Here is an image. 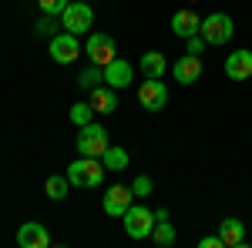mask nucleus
I'll return each instance as SVG.
<instances>
[{
    "label": "nucleus",
    "instance_id": "obj_1",
    "mask_svg": "<svg viewBox=\"0 0 252 248\" xmlns=\"http://www.w3.org/2000/svg\"><path fill=\"white\" fill-rule=\"evenodd\" d=\"M67 181L74 185V188H97L101 181H104V174H108V168L101 165V158H84L81 154L78 161H71L67 165Z\"/></svg>",
    "mask_w": 252,
    "mask_h": 248
},
{
    "label": "nucleus",
    "instance_id": "obj_2",
    "mask_svg": "<svg viewBox=\"0 0 252 248\" xmlns=\"http://www.w3.org/2000/svg\"><path fill=\"white\" fill-rule=\"evenodd\" d=\"M61 24H64V30H67V34H74V37H84V34H91L94 10H91L84 0H71V3L64 7V14H61Z\"/></svg>",
    "mask_w": 252,
    "mask_h": 248
},
{
    "label": "nucleus",
    "instance_id": "obj_3",
    "mask_svg": "<svg viewBox=\"0 0 252 248\" xmlns=\"http://www.w3.org/2000/svg\"><path fill=\"white\" fill-rule=\"evenodd\" d=\"M78 151L84 158H101V154L108 151V131H104V124H81L78 128Z\"/></svg>",
    "mask_w": 252,
    "mask_h": 248
},
{
    "label": "nucleus",
    "instance_id": "obj_4",
    "mask_svg": "<svg viewBox=\"0 0 252 248\" xmlns=\"http://www.w3.org/2000/svg\"><path fill=\"white\" fill-rule=\"evenodd\" d=\"M202 37H205V44H212V47H219V44H229L235 34V24L229 14H209V17H202V30H198Z\"/></svg>",
    "mask_w": 252,
    "mask_h": 248
},
{
    "label": "nucleus",
    "instance_id": "obj_5",
    "mask_svg": "<svg viewBox=\"0 0 252 248\" xmlns=\"http://www.w3.org/2000/svg\"><path fill=\"white\" fill-rule=\"evenodd\" d=\"M121 221H125V231H128L131 238H148V235H152V228H155V211L135 201L131 208L121 215Z\"/></svg>",
    "mask_w": 252,
    "mask_h": 248
},
{
    "label": "nucleus",
    "instance_id": "obj_6",
    "mask_svg": "<svg viewBox=\"0 0 252 248\" xmlns=\"http://www.w3.org/2000/svg\"><path fill=\"white\" fill-rule=\"evenodd\" d=\"M138 104H141L145 111H161V108L168 104V87H165V81H161V77H145L141 87H138Z\"/></svg>",
    "mask_w": 252,
    "mask_h": 248
},
{
    "label": "nucleus",
    "instance_id": "obj_7",
    "mask_svg": "<svg viewBox=\"0 0 252 248\" xmlns=\"http://www.w3.org/2000/svg\"><path fill=\"white\" fill-rule=\"evenodd\" d=\"M47 54L54 64H74L81 57V40L74 34H67V30H61L51 37V47H47Z\"/></svg>",
    "mask_w": 252,
    "mask_h": 248
},
{
    "label": "nucleus",
    "instance_id": "obj_8",
    "mask_svg": "<svg viewBox=\"0 0 252 248\" xmlns=\"http://www.w3.org/2000/svg\"><path fill=\"white\" fill-rule=\"evenodd\" d=\"M131 205H135V191H131V185H111V188L104 191V215L121 218Z\"/></svg>",
    "mask_w": 252,
    "mask_h": 248
},
{
    "label": "nucleus",
    "instance_id": "obj_9",
    "mask_svg": "<svg viewBox=\"0 0 252 248\" xmlns=\"http://www.w3.org/2000/svg\"><path fill=\"white\" fill-rule=\"evenodd\" d=\"M84 54H88V60L97 64V67H104V64H111V60L118 57L115 40L108 37V34H91L88 44H84Z\"/></svg>",
    "mask_w": 252,
    "mask_h": 248
},
{
    "label": "nucleus",
    "instance_id": "obj_10",
    "mask_svg": "<svg viewBox=\"0 0 252 248\" xmlns=\"http://www.w3.org/2000/svg\"><path fill=\"white\" fill-rule=\"evenodd\" d=\"M101 71H104V84L115 87V91H125L135 81V64H128L125 57H115L111 64H104Z\"/></svg>",
    "mask_w": 252,
    "mask_h": 248
},
{
    "label": "nucleus",
    "instance_id": "obj_11",
    "mask_svg": "<svg viewBox=\"0 0 252 248\" xmlns=\"http://www.w3.org/2000/svg\"><path fill=\"white\" fill-rule=\"evenodd\" d=\"M17 245L20 248H47L51 245V235L40 221H24L17 228Z\"/></svg>",
    "mask_w": 252,
    "mask_h": 248
},
{
    "label": "nucleus",
    "instance_id": "obj_12",
    "mask_svg": "<svg viewBox=\"0 0 252 248\" xmlns=\"http://www.w3.org/2000/svg\"><path fill=\"white\" fill-rule=\"evenodd\" d=\"M172 77L178 81V84H195V81L202 77V57H195V54L178 57L172 64Z\"/></svg>",
    "mask_w": 252,
    "mask_h": 248
},
{
    "label": "nucleus",
    "instance_id": "obj_13",
    "mask_svg": "<svg viewBox=\"0 0 252 248\" xmlns=\"http://www.w3.org/2000/svg\"><path fill=\"white\" fill-rule=\"evenodd\" d=\"M225 77L229 81H246V77H252V51H232L225 57Z\"/></svg>",
    "mask_w": 252,
    "mask_h": 248
},
{
    "label": "nucleus",
    "instance_id": "obj_14",
    "mask_svg": "<svg viewBox=\"0 0 252 248\" xmlns=\"http://www.w3.org/2000/svg\"><path fill=\"white\" fill-rule=\"evenodd\" d=\"M219 238H222V245L225 248H246V225L239 221V218H225L222 225H219Z\"/></svg>",
    "mask_w": 252,
    "mask_h": 248
},
{
    "label": "nucleus",
    "instance_id": "obj_15",
    "mask_svg": "<svg viewBox=\"0 0 252 248\" xmlns=\"http://www.w3.org/2000/svg\"><path fill=\"white\" fill-rule=\"evenodd\" d=\"M172 30H175V37H195L198 30H202V20H198V10H178L172 17Z\"/></svg>",
    "mask_w": 252,
    "mask_h": 248
},
{
    "label": "nucleus",
    "instance_id": "obj_16",
    "mask_svg": "<svg viewBox=\"0 0 252 248\" xmlns=\"http://www.w3.org/2000/svg\"><path fill=\"white\" fill-rule=\"evenodd\" d=\"M88 104L94 108V114H115L118 111V91L108 87V84H104V87L97 84L94 91H91V101H88Z\"/></svg>",
    "mask_w": 252,
    "mask_h": 248
},
{
    "label": "nucleus",
    "instance_id": "obj_17",
    "mask_svg": "<svg viewBox=\"0 0 252 248\" xmlns=\"http://www.w3.org/2000/svg\"><path fill=\"white\" fill-rule=\"evenodd\" d=\"M138 67H141V74H145V77H161L165 71H168V60H165L161 51H145L141 60H138Z\"/></svg>",
    "mask_w": 252,
    "mask_h": 248
},
{
    "label": "nucleus",
    "instance_id": "obj_18",
    "mask_svg": "<svg viewBox=\"0 0 252 248\" xmlns=\"http://www.w3.org/2000/svg\"><path fill=\"white\" fill-rule=\"evenodd\" d=\"M128 161H131V154L125 151V148H118V144H108V151L101 154V165H104L108 171H125Z\"/></svg>",
    "mask_w": 252,
    "mask_h": 248
},
{
    "label": "nucleus",
    "instance_id": "obj_19",
    "mask_svg": "<svg viewBox=\"0 0 252 248\" xmlns=\"http://www.w3.org/2000/svg\"><path fill=\"white\" fill-rule=\"evenodd\" d=\"M67 191H71L67 174H51V178L44 181V194H47L51 201H64V198H67Z\"/></svg>",
    "mask_w": 252,
    "mask_h": 248
},
{
    "label": "nucleus",
    "instance_id": "obj_20",
    "mask_svg": "<svg viewBox=\"0 0 252 248\" xmlns=\"http://www.w3.org/2000/svg\"><path fill=\"white\" fill-rule=\"evenodd\" d=\"M155 245H172L175 242V228H172V221H155V228H152V235H148Z\"/></svg>",
    "mask_w": 252,
    "mask_h": 248
},
{
    "label": "nucleus",
    "instance_id": "obj_21",
    "mask_svg": "<svg viewBox=\"0 0 252 248\" xmlns=\"http://www.w3.org/2000/svg\"><path fill=\"white\" fill-rule=\"evenodd\" d=\"M91 117H94V108H91V104H88V101H78V104H74V108H71V121H74V124H91Z\"/></svg>",
    "mask_w": 252,
    "mask_h": 248
},
{
    "label": "nucleus",
    "instance_id": "obj_22",
    "mask_svg": "<svg viewBox=\"0 0 252 248\" xmlns=\"http://www.w3.org/2000/svg\"><path fill=\"white\" fill-rule=\"evenodd\" d=\"M101 81H104V71H101L97 64H91L88 71H81V77H78V84H81V87H91V91H94Z\"/></svg>",
    "mask_w": 252,
    "mask_h": 248
},
{
    "label": "nucleus",
    "instance_id": "obj_23",
    "mask_svg": "<svg viewBox=\"0 0 252 248\" xmlns=\"http://www.w3.org/2000/svg\"><path fill=\"white\" fill-rule=\"evenodd\" d=\"M152 188H155V185H152V178H148V174H138L135 181H131L135 198H148V194H152Z\"/></svg>",
    "mask_w": 252,
    "mask_h": 248
},
{
    "label": "nucleus",
    "instance_id": "obj_24",
    "mask_svg": "<svg viewBox=\"0 0 252 248\" xmlns=\"http://www.w3.org/2000/svg\"><path fill=\"white\" fill-rule=\"evenodd\" d=\"M67 3H71V0H37V7L44 10V14H51V17H61Z\"/></svg>",
    "mask_w": 252,
    "mask_h": 248
},
{
    "label": "nucleus",
    "instance_id": "obj_25",
    "mask_svg": "<svg viewBox=\"0 0 252 248\" xmlns=\"http://www.w3.org/2000/svg\"><path fill=\"white\" fill-rule=\"evenodd\" d=\"M202 51H205V37H189V54H195V57H202Z\"/></svg>",
    "mask_w": 252,
    "mask_h": 248
},
{
    "label": "nucleus",
    "instance_id": "obj_26",
    "mask_svg": "<svg viewBox=\"0 0 252 248\" xmlns=\"http://www.w3.org/2000/svg\"><path fill=\"white\" fill-rule=\"evenodd\" d=\"M198 248H225V245H222V238H219V235H205V238L198 242Z\"/></svg>",
    "mask_w": 252,
    "mask_h": 248
},
{
    "label": "nucleus",
    "instance_id": "obj_27",
    "mask_svg": "<svg viewBox=\"0 0 252 248\" xmlns=\"http://www.w3.org/2000/svg\"><path fill=\"white\" fill-rule=\"evenodd\" d=\"M37 34H54V20H51V14H44V20L37 24Z\"/></svg>",
    "mask_w": 252,
    "mask_h": 248
}]
</instances>
